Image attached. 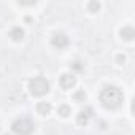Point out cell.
Wrapping results in <instances>:
<instances>
[{
  "label": "cell",
  "instance_id": "cell-1",
  "mask_svg": "<svg viewBox=\"0 0 135 135\" xmlns=\"http://www.w3.org/2000/svg\"><path fill=\"white\" fill-rule=\"evenodd\" d=\"M122 91L116 86H105L100 92V102L108 110H116L122 103Z\"/></svg>",
  "mask_w": 135,
  "mask_h": 135
},
{
  "label": "cell",
  "instance_id": "cell-2",
  "mask_svg": "<svg viewBox=\"0 0 135 135\" xmlns=\"http://www.w3.org/2000/svg\"><path fill=\"white\" fill-rule=\"evenodd\" d=\"M29 89L33 95H45L49 91V83L43 76H35L29 81Z\"/></svg>",
  "mask_w": 135,
  "mask_h": 135
},
{
  "label": "cell",
  "instance_id": "cell-3",
  "mask_svg": "<svg viewBox=\"0 0 135 135\" xmlns=\"http://www.w3.org/2000/svg\"><path fill=\"white\" fill-rule=\"evenodd\" d=\"M11 129H13V132H15L16 135H30V133L33 132V129H35V126H33L29 119L22 118V119H16V121L13 122Z\"/></svg>",
  "mask_w": 135,
  "mask_h": 135
},
{
  "label": "cell",
  "instance_id": "cell-4",
  "mask_svg": "<svg viewBox=\"0 0 135 135\" xmlns=\"http://www.w3.org/2000/svg\"><path fill=\"white\" fill-rule=\"evenodd\" d=\"M75 83H76V78H75V75H72V73H64L62 76H60V80H59V84H60V88L62 89H72L73 86H75Z\"/></svg>",
  "mask_w": 135,
  "mask_h": 135
},
{
  "label": "cell",
  "instance_id": "cell-5",
  "mask_svg": "<svg viewBox=\"0 0 135 135\" xmlns=\"http://www.w3.org/2000/svg\"><path fill=\"white\" fill-rule=\"evenodd\" d=\"M51 43H52V46H56V48L62 49V48H65L67 45H69V38H67L64 33H56V35L52 37Z\"/></svg>",
  "mask_w": 135,
  "mask_h": 135
},
{
  "label": "cell",
  "instance_id": "cell-6",
  "mask_svg": "<svg viewBox=\"0 0 135 135\" xmlns=\"http://www.w3.org/2000/svg\"><path fill=\"white\" fill-rule=\"evenodd\" d=\"M119 35H121V38H124L126 41H130V40H133V37H135V30H133L132 26H126V27L121 29Z\"/></svg>",
  "mask_w": 135,
  "mask_h": 135
},
{
  "label": "cell",
  "instance_id": "cell-7",
  "mask_svg": "<svg viewBox=\"0 0 135 135\" xmlns=\"http://www.w3.org/2000/svg\"><path fill=\"white\" fill-rule=\"evenodd\" d=\"M91 113H92V110H91V108H88L86 111H81V113L78 114V118H76V122H78L80 126H86V124H88V121H89Z\"/></svg>",
  "mask_w": 135,
  "mask_h": 135
},
{
  "label": "cell",
  "instance_id": "cell-8",
  "mask_svg": "<svg viewBox=\"0 0 135 135\" xmlns=\"http://www.w3.org/2000/svg\"><path fill=\"white\" fill-rule=\"evenodd\" d=\"M51 110H52V107H51V103H49V102H40V103H38V107H37V111H38L40 114H43V116L49 114V113H51Z\"/></svg>",
  "mask_w": 135,
  "mask_h": 135
},
{
  "label": "cell",
  "instance_id": "cell-9",
  "mask_svg": "<svg viewBox=\"0 0 135 135\" xmlns=\"http://www.w3.org/2000/svg\"><path fill=\"white\" fill-rule=\"evenodd\" d=\"M10 37H11L15 41H19V40L24 38V30H22L21 27H13V29L10 30Z\"/></svg>",
  "mask_w": 135,
  "mask_h": 135
},
{
  "label": "cell",
  "instance_id": "cell-10",
  "mask_svg": "<svg viewBox=\"0 0 135 135\" xmlns=\"http://www.w3.org/2000/svg\"><path fill=\"white\" fill-rule=\"evenodd\" d=\"M57 111H59V114H60V116H64V118H67L69 114H72V108H70L69 105H60Z\"/></svg>",
  "mask_w": 135,
  "mask_h": 135
},
{
  "label": "cell",
  "instance_id": "cell-11",
  "mask_svg": "<svg viewBox=\"0 0 135 135\" xmlns=\"http://www.w3.org/2000/svg\"><path fill=\"white\" fill-rule=\"evenodd\" d=\"M73 99H75L76 102H84V100H86V92H84V91H78V92H75Z\"/></svg>",
  "mask_w": 135,
  "mask_h": 135
},
{
  "label": "cell",
  "instance_id": "cell-12",
  "mask_svg": "<svg viewBox=\"0 0 135 135\" xmlns=\"http://www.w3.org/2000/svg\"><path fill=\"white\" fill-rule=\"evenodd\" d=\"M88 8H89V11L95 13V11L100 8V3H99V2H89V3H88Z\"/></svg>",
  "mask_w": 135,
  "mask_h": 135
},
{
  "label": "cell",
  "instance_id": "cell-13",
  "mask_svg": "<svg viewBox=\"0 0 135 135\" xmlns=\"http://www.w3.org/2000/svg\"><path fill=\"white\" fill-rule=\"evenodd\" d=\"M72 67H73V69H76V70H81V69H83V67L80 65V62H73V64H72Z\"/></svg>",
  "mask_w": 135,
  "mask_h": 135
},
{
  "label": "cell",
  "instance_id": "cell-14",
  "mask_svg": "<svg viewBox=\"0 0 135 135\" xmlns=\"http://www.w3.org/2000/svg\"><path fill=\"white\" fill-rule=\"evenodd\" d=\"M124 60H126V57H124V56H121V54H119V56H118V62H119V64H121V62H124Z\"/></svg>",
  "mask_w": 135,
  "mask_h": 135
}]
</instances>
